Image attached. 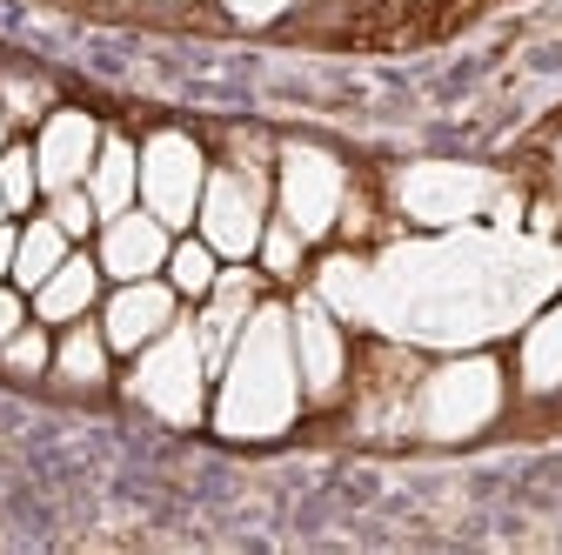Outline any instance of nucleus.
Returning a JSON list of instances; mask_svg holds the SVG:
<instances>
[{"mask_svg": "<svg viewBox=\"0 0 562 555\" xmlns=\"http://www.w3.org/2000/svg\"><path fill=\"white\" fill-rule=\"evenodd\" d=\"M302 408V369H295V335H289V308L255 302L235 355L222 369V408L215 422L222 435H281Z\"/></svg>", "mask_w": 562, "mask_h": 555, "instance_id": "obj_1", "label": "nucleus"}, {"mask_svg": "<svg viewBox=\"0 0 562 555\" xmlns=\"http://www.w3.org/2000/svg\"><path fill=\"white\" fill-rule=\"evenodd\" d=\"M127 395L148 401L161 422H201V395H207V362H201V341H194V321H175L161 328L148 349L134 355V375H127Z\"/></svg>", "mask_w": 562, "mask_h": 555, "instance_id": "obj_2", "label": "nucleus"}, {"mask_svg": "<svg viewBox=\"0 0 562 555\" xmlns=\"http://www.w3.org/2000/svg\"><path fill=\"white\" fill-rule=\"evenodd\" d=\"M194 228H201V241L215 248L222 261H248V254L261 248V228H268V174L235 168V161L207 168Z\"/></svg>", "mask_w": 562, "mask_h": 555, "instance_id": "obj_3", "label": "nucleus"}, {"mask_svg": "<svg viewBox=\"0 0 562 555\" xmlns=\"http://www.w3.org/2000/svg\"><path fill=\"white\" fill-rule=\"evenodd\" d=\"M201 188H207L201 141H194V134H181V127H155L148 141H140V207L161 215L168 228H194Z\"/></svg>", "mask_w": 562, "mask_h": 555, "instance_id": "obj_4", "label": "nucleus"}, {"mask_svg": "<svg viewBox=\"0 0 562 555\" xmlns=\"http://www.w3.org/2000/svg\"><path fill=\"white\" fill-rule=\"evenodd\" d=\"M341 194H348V174L328 148H308V141H289L281 148V215H289L308 241H322L341 215Z\"/></svg>", "mask_w": 562, "mask_h": 555, "instance_id": "obj_5", "label": "nucleus"}, {"mask_svg": "<svg viewBox=\"0 0 562 555\" xmlns=\"http://www.w3.org/2000/svg\"><path fill=\"white\" fill-rule=\"evenodd\" d=\"M181 321V295L175 282H161V274H140V282H121L101 308V335H108V349L114 355H140L161 328Z\"/></svg>", "mask_w": 562, "mask_h": 555, "instance_id": "obj_6", "label": "nucleus"}, {"mask_svg": "<svg viewBox=\"0 0 562 555\" xmlns=\"http://www.w3.org/2000/svg\"><path fill=\"white\" fill-rule=\"evenodd\" d=\"M289 335H295V369H302V395L315 408H328L341 395V375H348V349H341V328L328 315L322 295H302L289 308Z\"/></svg>", "mask_w": 562, "mask_h": 555, "instance_id": "obj_7", "label": "nucleus"}, {"mask_svg": "<svg viewBox=\"0 0 562 555\" xmlns=\"http://www.w3.org/2000/svg\"><path fill=\"white\" fill-rule=\"evenodd\" d=\"M101 155V121L81 114V107H54L34 134V168H41V194H60V188H81L88 168Z\"/></svg>", "mask_w": 562, "mask_h": 555, "instance_id": "obj_8", "label": "nucleus"}, {"mask_svg": "<svg viewBox=\"0 0 562 555\" xmlns=\"http://www.w3.org/2000/svg\"><path fill=\"white\" fill-rule=\"evenodd\" d=\"M255 302H261V282H255V274H248L241 261H235V268H222V274H215V288L201 295L194 341H201L207 375H222V369H228V355H235V341H241V328H248Z\"/></svg>", "mask_w": 562, "mask_h": 555, "instance_id": "obj_9", "label": "nucleus"}, {"mask_svg": "<svg viewBox=\"0 0 562 555\" xmlns=\"http://www.w3.org/2000/svg\"><path fill=\"white\" fill-rule=\"evenodd\" d=\"M168 248H175V228L148 207H127V215L101 222V274L108 282H140V274H161L168 268Z\"/></svg>", "mask_w": 562, "mask_h": 555, "instance_id": "obj_10", "label": "nucleus"}, {"mask_svg": "<svg viewBox=\"0 0 562 555\" xmlns=\"http://www.w3.org/2000/svg\"><path fill=\"white\" fill-rule=\"evenodd\" d=\"M34 302V321H47V328H67V321H81L94 302H101V261L94 254H67L47 282L27 295Z\"/></svg>", "mask_w": 562, "mask_h": 555, "instance_id": "obj_11", "label": "nucleus"}, {"mask_svg": "<svg viewBox=\"0 0 562 555\" xmlns=\"http://www.w3.org/2000/svg\"><path fill=\"white\" fill-rule=\"evenodd\" d=\"M81 188L94 194L101 222L127 215V207L140 201V148L127 141V134H101V155H94V168H88V181H81Z\"/></svg>", "mask_w": 562, "mask_h": 555, "instance_id": "obj_12", "label": "nucleus"}, {"mask_svg": "<svg viewBox=\"0 0 562 555\" xmlns=\"http://www.w3.org/2000/svg\"><path fill=\"white\" fill-rule=\"evenodd\" d=\"M108 335L81 315V321H67V335L54 341V375L60 382H75V388H101L108 382Z\"/></svg>", "mask_w": 562, "mask_h": 555, "instance_id": "obj_13", "label": "nucleus"}, {"mask_svg": "<svg viewBox=\"0 0 562 555\" xmlns=\"http://www.w3.org/2000/svg\"><path fill=\"white\" fill-rule=\"evenodd\" d=\"M67 254H75V241H67V228L54 222V215H41V222H27L21 228V241H14V288H41L47 282V274L67 261Z\"/></svg>", "mask_w": 562, "mask_h": 555, "instance_id": "obj_14", "label": "nucleus"}, {"mask_svg": "<svg viewBox=\"0 0 562 555\" xmlns=\"http://www.w3.org/2000/svg\"><path fill=\"white\" fill-rule=\"evenodd\" d=\"M168 282H175V295H188V302H201L207 288H215V274H222V254L215 248H207L201 235H188V241H175L168 248Z\"/></svg>", "mask_w": 562, "mask_h": 555, "instance_id": "obj_15", "label": "nucleus"}, {"mask_svg": "<svg viewBox=\"0 0 562 555\" xmlns=\"http://www.w3.org/2000/svg\"><path fill=\"white\" fill-rule=\"evenodd\" d=\"M0 107H8L14 127H41V121L54 114V88H47V75L8 67V75H0Z\"/></svg>", "mask_w": 562, "mask_h": 555, "instance_id": "obj_16", "label": "nucleus"}, {"mask_svg": "<svg viewBox=\"0 0 562 555\" xmlns=\"http://www.w3.org/2000/svg\"><path fill=\"white\" fill-rule=\"evenodd\" d=\"M261 268L274 274V282H295V274H302V254H308V235L289 222V215H274L268 228H261Z\"/></svg>", "mask_w": 562, "mask_h": 555, "instance_id": "obj_17", "label": "nucleus"}, {"mask_svg": "<svg viewBox=\"0 0 562 555\" xmlns=\"http://www.w3.org/2000/svg\"><path fill=\"white\" fill-rule=\"evenodd\" d=\"M0 194H8V207L21 215V207H34L41 194V168H34V148H0Z\"/></svg>", "mask_w": 562, "mask_h": 555, "instance_id": "obj_18", "label": "nucleus"}, {"mask_svg": "<svg viewBox=\"0 0 562 555\" xmlns=\"http://www.w3.org/2000/svg\"><path fill=\"white\" fill-rule=\"evenodd\" d=\"M0 362H8L14 375H47L54 369V341H47V321H21L14 328V341H8V349H0Z\"/></svg>", "mask_w": 562, "mask_h": 555, "instance_id": "obj_19", "label": "nucleus"}, {"mask_svg": "<svg viewBox=\"0 0 562 555\" xmlns=\"http://www.w3.org/2000/svg\"><path fill=\"white\" fill-rule=\"evenodd\" d=\"M47 215L67 228V241H81V235H94V228H101V207H94V194H88V188H60V194H47Z\"/></svg>", "mask_w": 562, "mask_h": 555, "instance_id": "obj_20", "label": "nucleus"}, {"mask_svg": "<svg viewBox=\"0 0 562 555\" xmlns=\"http://www.w3.org/2000/svg\"><path fill=\"white\" fill-rule=\"evenodd\" d=\"M21 321H27V288H0V349L14 341Z\"/></svg>", "mask_w": 562, "mask_h": 555, "instance_id": "obj_21", "label": "nucleus"}, {"mask_svg": "<svg viewBox=\"0 0 562 555\" xmlns=\"http://www.w3.org/2000/svg\"><path fill=\"white\" fill-rule=\"evenodd\" d=\"M222 8L235 14V21H281L295 8V0H222Z\"/></svg>", "mask_w": 562, "mask_h": 555, "instance_id": "obj_22", "label": "nucleus"}, {"mask_svg": "<svg viewBox=\"0 0 562 555\" xmlns=\"http://www.w3.org/2000/svg\"><path fill=\"white\" fill-rule=\"evenodd\" d=\"M14 241H21V228L0 222V282H14Z\"/></svg>", "mask_w": 562, "mask_h": 555, "instance_id": "obj_23", "label": "nucleus"}, {"mask_svg": "<svg viewBox=\"0 0 562 555\" xmlns=\"http://www.w3.org/2000/svg\"><path fill=\"white\" fill-rule=\"evenodd\" d=\"M14 141V121H8V107H0V148H8Z\"/></svg>", "mask_w": 562, "mask_h": 555, "instance_id": "obj_24", "label": "nucleus"}, {"mask_svg": "<svg viewBox=\"0 0 562 555\" xmlns=\"http://www.w3.org/2000/svg\"><path fill=\"white\" fill-rule=\"evenodd\" d=\"M8 215H14V207H8V194H0V222H8Z\"/></svg>", "mask_w": 562, "mask_h": 555, "instance_id": "obj_25", "label": "nucleus"}]
</instances>
